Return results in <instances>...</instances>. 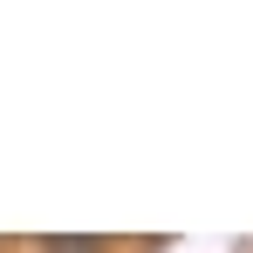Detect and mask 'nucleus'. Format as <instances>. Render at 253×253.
I'll use <instances>...</instances> for the list:
<instances>
[{"label": "nucleus", "instance_id": "nucleus-1", "mask_svg": "<svg viewBox=\"0 0 253 253\" xmlns=\"http://www.w3.org/2000/svg\"><path fill=\"white\" fill-rule=\"evenodd\" d=\"M48 253H103V240H48Z\"/></svg>", "mask_w": 253, "mask_h": 253}]
</instances>
